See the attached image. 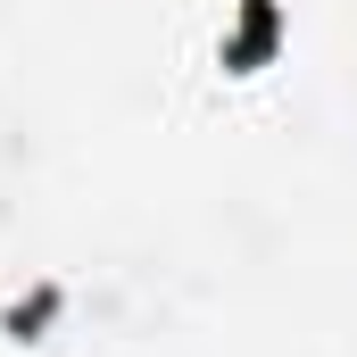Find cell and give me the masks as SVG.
Here are the masks:
<instances>
[{
	"label": "cell",
	"mask_w": 357,
	"mask_h": 357,
	"mask_svg": "<svg viewBox=\"0 0 357 357\" xmlns=\"http://www.w3.org/2000/svg\"><path fill=\"white\" fill-rule=\"evenodd\" d=\"M274 33H282V17H274V0H250V17H241V33L225 42V67H241V75H250V67H258V59L274 50Z\"/></svg>",
	"instance_id": "6da1fadb"
}]
</instances>
